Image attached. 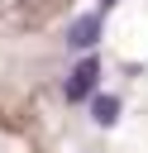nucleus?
<instances>
[{
  "instance_id": "obj_1",
  "label": "nucleus",
  "mask_w": 148,
  "mask_h": 153,
  "mask_svg": "<svg viewBox=\"0 0 148 153\" xmlns=\"http://www.w3.org/2000/svg\"><path fill=\"white\" fill-rule=\"evenodd\" d=\"M95 76H100V62H95V57H86V62L62 81V96H67V100H86V96H91V86H95Z\"/></svg>"
},
{
  "instance_id": "obj_2",
  "label": "nucleus",
  "mask_w": 148,
  "mask_h": 153,
  "mask_svg": "<svg viewBox=\"0 0 148 153\" xmlns=\"http://www.w3.org/2000/svg\"><path fill=\"white\" fill-rule=\"evenodd\" d=\"M95 38H100V14H81L67 24V48L86 53V48H95Z\"/></svg>"
},
{
  "instance_id": "obj_3",
  "label": "nucleus",
  "mask_w": 148,
  "mask_h": 153,
  "mask_svg": "<svg viewBox=\"0 0 148 153\" xmlns=\"http://www.w3.org/2000/svg\"><path fill=\"white\" fill-rule=\"evenodd\" d=\"M91 120H95L100 129H110V124L119 120V96H95V100H91Z\"/></svg>"
},
{
  "instance_id": "obj_4",
  "label": "nucleus",
  "mask_w": 148,
  "mask_h": 153,
  "mask_svg": "<svg viewBox=\"0 0 148 153\" xmlns=\"http://www.w3.org/2000/svg\"><path fill=\"white\" fill-rule=\"evenodd\" d=\"M110 5H119V0H100V10H95V14H105V10H110Z\"/></svg>"
}]
</instances>
